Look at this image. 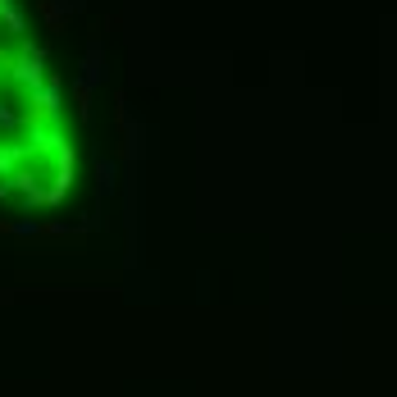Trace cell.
Returning a JSON list of instances; mask_svg holds the SVG:
<instances>
[{"mask_svg":"<svg viewBox=\"0 0 397 397\" xmlns=\"http://www.w3.org/2000/svg\"><path fill=\"white\" fill-rule=\"evenodd\" d=\"M37 10L46 14V28H50V32H64V28H68V14L59 10V0H37Z\"/></svg>","mask_w":397,"mask_h":397,"instance_id":"obj_1","label":"cell"},{"mask_svg":"<svg viewBox=\"0 0 397 397\" xmlns=\"http://www.w3.org/2000/svg\"><path fill=\"white\" fill-rule=\"evenodd\" d=\"M73 96H78V119H92V82L78 78V82H73Z\"/></svg>","mask_w":397,"mask_h":397,"instance_id":"obj_2","label":"cell"},{"mask_svg":"<svg viewBox=\"0 0 397 397\" xmlns=\"http://www.w3.org/2000/svg\"><path fill=\"white\" fill-rule=\"evenodd\" d=\"M101 196H110V187H115V165H101Z\"/></svg>","mask_w":397,"mask_h":397,"instance_id":"obj_3","label":"cell"}]
</instances>
